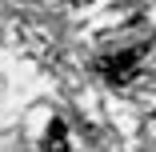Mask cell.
<instances>
[{
	"label": "cell",
	"instance_id": "2",
	"mask_svg": "<svg viewBox=\"0 0 156 152\" xmlns=\"http://www.w3.org/2000/svg\"><path fill=\"white\" fill-rule=\"evenodd\" d=\"M44 152H68V128L60 120H52L48 132H44Z\"/></svg>",
	"mask_w": 156,
	"mask_h": 152
},
{
	"label": "cell",
	"instance_id": "1",
	"mask_svg": "<svg viewBox=\"0 0 156 152\" xmlns=\"http://www.w3.org/2000/svg\"><path fill=\"white\" fill-rule=\"evenodd\" d=\"M140 60H144V44H132V48H124V52L100 56V60H96V72H104V76H112V80H132Z\"/></svg>",
	"mask_w": 156,
	"mask_h": 152
}]
</instances>
